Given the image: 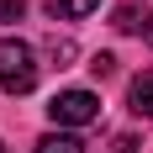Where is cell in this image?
<instances>
[{
    "instance_id": "7a4b0ae2",
    "label": "cell",
    "mask_w": 153,
    "mask_h": 153,
    "mask_svg": "<svg viewBox=\"0 0 153 153\" xmlns=\"http://www.w3.org/2000/svg\"><path fill=\"white\" fill-rule=\"evenodd\" d=\"M48 116L58 127H90L95 116H100V100H95L90 90H58L48 100Z\"/></svg>"
},
{
    "instance_id": "9c48e42d",
    "label": "cell",
    "mask_w": 153,
    "mask_h": 153,
    "mask_svg": "<svg viewBox=\"0 0 153 153\" xmlns=\"http://www.w3.org/2000/svg\"><path fill=\"white\" fill-rule=\"evenodd\" d=\"M143 37H148V42H153V16H143Z\"/></svg>"
},
{
    "instance_id": "8fae6325",
    "label": "cell",
    "mask_w": 153,
    "mask_h": 153,
    "mask_svg": "<svg viewBox=\"0 0 153 153\" xmlns=\"http://www.w3.org/2000/svg\"><path fill=\"white\" fill-rule=\"evenodd\" d=\"M0 153H5V143H0Z\"/></svg>"
},
{
    "instance_id": "30bf717a",
    "label": "cell",
    "mask_w": 153,
    "mask_h": 153,
    "mask_svg": "<svg viewBox=\"0 0 153 153\" xmlns=\"http://www.w3.org/2000/svg\"><path fill=\"white\" fill-rule=\"evenodd\" d=\"M116 153H132V143H116Z\"/></svg>"
},
{
    "instance_id": "3957f363",
    "label": "cell",
    "mask_w": 153,
    "mask_h": 153,
    "mask_svg": "<svg viewBox=\"0 0 153 153\" xmlns=\"http://www.w3.org/2000/svg\"><path fill=\"white\" fill-rule=\"evenodd\" d=\"M127 100H132V111H137V116H153V69L132 79V90H127Z\"/></svg>"
},
{
    "instance_id": "6da1fadb",
    "label": "cell",
    "mask_w": 153,
    "mask_h": 153,
    "mask_svg": "<svg viewBox=\"0 0 153 153\" xmlns=\"http://www.w3.org/2000/svg\"><path fill=\"white\" fill-rule=\"evenodd\" d=\"M37 85V53L21 37H0V90L5 95H27Z\"/></svg>"
},
{
    "instance_id": "ba28073f",
    "label": "cell",
    "mask_w": 153,
    "mask_h": 153,
    "mask_svg": "<svg viewBox=\"0 0 153 153\" xmlns=\"http://www.w3.org/2000/svg\"><path fill=\"white\" fill-rule=\"evenodd\" d=\"M111 69H116V58H111V53H95V58H90V74H95V79H106Z\"/></svg>"
},
{
    "instance_id": "8992f818",
    "label": "cell",
    "mask_w": 153,
    "mask_h": 153,
    "mask_svg": "<svg viewBox=\"0 0 153 153\" xmlns=\"http://www.w3.org/2000/svg\"><path fill=\"white\" fill-rule=\"evenodd\" d=\"M111 27H116V32H143V16L132 11V5H122V11H116V21H111Z\"/></svg>"
},
{
    "instance_id": "277c9868",
    "label": "cell",
    "mask_w": 153,
    "mask_h": 153,
    "mask_svg": "<svg viewBox=\"0 0 153 153\" xmlns=\"http://www.w3.org/2000/svg\"><path fill=\"white\" fill-rule=\"evenodd\" d=\"M37 153H85V143L74 132H48V137H37Z\"/></svg>"
},
{
    "instance_id": "5b68a950",
    "label": "cell",
    "mask_w": 153,
    "mask_h": 153,
    "mask_svg": "<svg viewBox=\"0 0 153 153\" xmlns=\"http://www.w3.org/2000/svg\"><path fill=\"white\" fill-rule=\"evenodd\" d=\"M100 0H48V11L53 16H63V21H79V16H90Z\"/></svg>"
},
{
    "instance_id": "52a82bcc",
    "label": "cell",
    "mask_w": 153,
    "mask_h": 153,
    "mask_svg": "<svg viewBox=\"0 0 153 153\" xmlns=\"http://www.w3.org/2000/svg\"><path fill=\"white\" fill-rule=\"evenodd\" d=\"M27 16V0H0V21H21Z\"/></svg>"
}]
</instances>
